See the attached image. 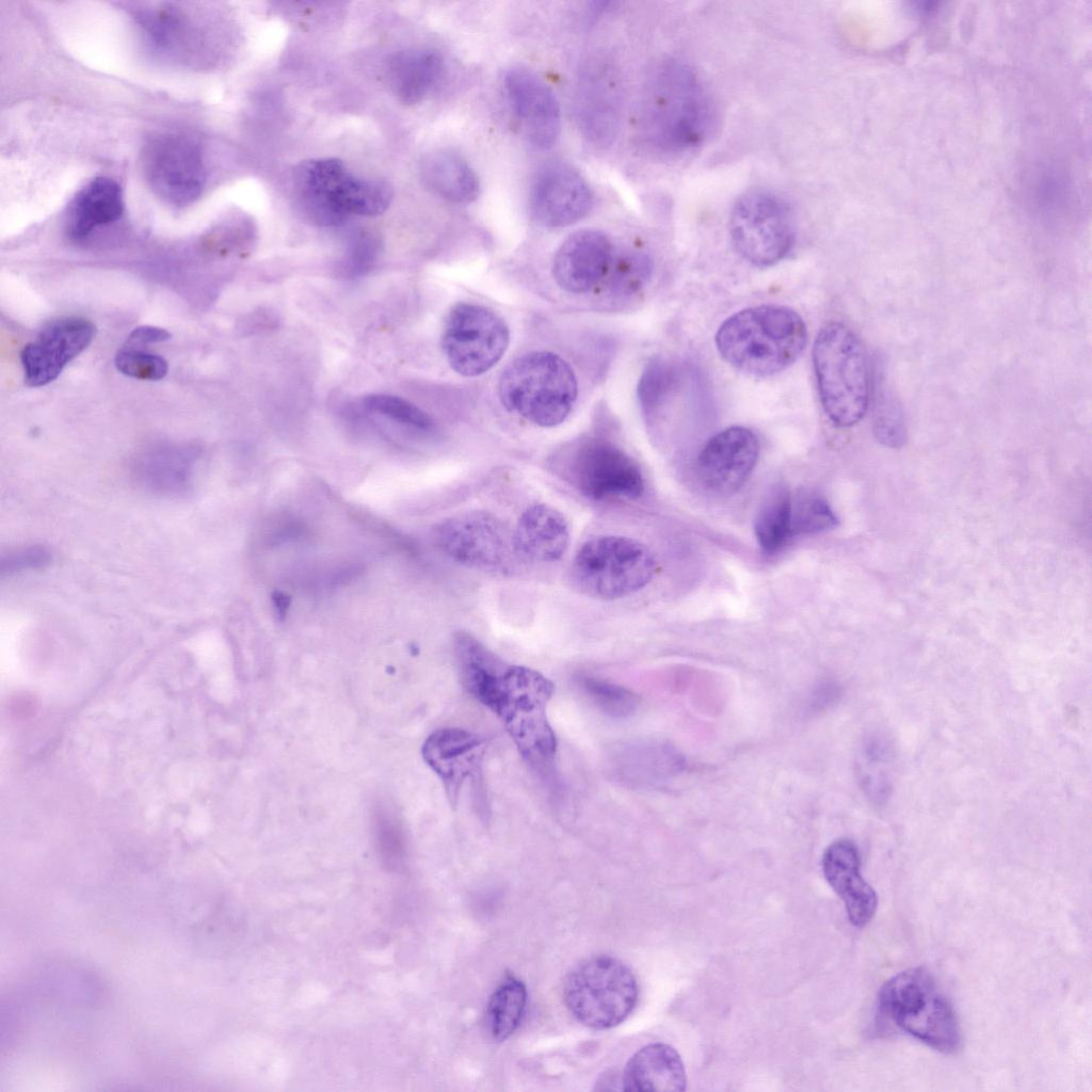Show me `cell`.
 <instances>
[{
  "label": "cell",
  "mask_w": 1092,
  "mask_h": 1092,
  "mask_svg": "<svg viewBox=\"0 0 1092 1092\" xmlns=\"http://www.w3.org/2000/svg\"><path fill=\"white\" fill-rule=\"evenodd\" d=\"M807 341L806 325L793 309L759 305L735 312L719 326L714 342L722 358L753 376H770L791 366Z\"/></svg>",
  "instance_id": "1"
},
{
  "label": "cell",
  "mask_w": 1092,
  "mask_h": 1092,
  "mask_svg": "<svg viewBox=\"0 0 1092 1092\" xmlns=\"http://www.w3.org/2000/svg\"><path fill=\"white\" fill-rule=\"evenodd\" d=\"M392 197L388 181L357 177L337 158L303 161L293 173L294 208L317 226H338L350 215H380Z\"/></svg>",
  "instance_id": "2"
},
{
  "label": "cell",
  "mask_w": 1092,
  "mask_h": 1092,
  "mask_svg": "<svg viewBox=\"0 0 1092 1092\" xmlns=\"http://www.w3.org/2000/svg\"><path fill=\"white\" fill-rule=\"evenodd\" d=\"M878 1024L894 1026L943 1054L961 1046L956 1012L936 980L924 967L888 979L878 995Z\"/></svg>",
  "instance_id": "3"
},
{
  "label": "cell",
  "mask_w": 1092,
  "mask_h": 1092,
  "mask_svg": "<svg viewBox=\"0 0 1092 1092\" xmlns=\"http://www.w3.org/2000/svg\"><path fill=\"white\" fill-rule=\"evenodd\" d=\"M813 365L822 408L837 427L860 422L869 405V367L865 347L840 322H829L813 347Z\"/></svg>",
  "instance_id": "4"
},
{
  "label": "cell",
  "mask_w": 1092,
  "mask_h": 1092,
  "mask_svg": "<svg viewBox=\"0 0 1092 1092\" xmlns=\"http://www.w3.org/2000/svg\"><path fill=\"white\" fill-rule=\"evenodd\" d=\"M653 85L648 124L656 146L671 154L700 146L709 136L716 114L696 74L685 63L670 61Z\"/></svg>",
  "instance_id": "5"
},
{
  "label": "cell",
  "mask_w": 1092,
  "mask_h": 1092,
  "mask_svg": "<svg viewBox=\"0 0 1092 1092\" xmlns=\"http://www.w3.org/2000/svg\"><path fill=\"white\" fill-rule=\"evenodd\" d=\"M553 684L542 673L523 665H509L499 679L488 709L496 713L523 758L546 774L553 767L557 739L547 706Z\"/></svg>",
  "instance_id": "6"
},
{
  "label": "cell",
  "mask_w": 1092,
  "mask_h": 1092,
  "mask_svg": "<svg viewBox=\"0 0 1092 1092\" xmlns=\"http://www.w3.org/2000/svg\"><path fill=\"white\" fill-rule=\"evenodd\" d=\"M498 392L503 406L529 422L552 428L573 410L578 385L574 370L562 357L547 351L526 353L501 373Z\"/></svg>",
  "instance_id": "7"
},
{
  "label": "cell",
  "mask_w": 1092,
  "mask_h": 1092,
  "mask_svg": "<svg viewBox=\"0 0 1092 1092\" xmlns=\"http://www.w3.org/2000/svg\"><path fill=\"white\" fill-rule=\"evenodd\" d=\"M657 562L641 541L616 534L585 541L571 565L574 585L584 595L615 600L645 588L654 578Z\"/></svg>",
  "instance_id": "8"
},
{
  "label": "cell",
  "mask_w": 1092,
  "mask_h": 1092,
  "mask_svg": "<svg viewBox=\"0 0 1092 1092\" xmlns=\"http://www.w3.org/2000/svg\"><path fill=\"white\" fill-rule=\"evenodd\" d=\"M639 995L631 969L616 958L598 954L582 960L566 975L563 999L582 1025L605 1030L623 1023Z\"/></svg>",
  "instance_id": "9"
},
{
  "label": "cell",
  "mask_w": 1092,
  "mask_h": 1092,
  "mask_svg": "<svg viewBox=\"0 0 1092 1092\" xmlns=\"http://www.w3.org/2000/svg\"><path fill=\"white\" fill-rule=\"evenodd\" d=\"M729 236L736 252L756 267H770L784 259L796 240V224L789 205L767 190H752L734 205Z\"/></svg>",
  "instance_id": "10"
},
{
  "label": "cell",
  "mask_w": 1092,
  "mask_h": 1092,
  "mask_svg": "<svg viewBox=\"0 0 1092 1092\" xmlns=\"http://www.w3.org/2000/svg\"><path fill=\"white\" fill-rule=\"evenodd\" d=\"M437 547L451 560L476 569L511 573L521 560L513 529L487 511H467L440 521L433 530Z\"/></svg>",
  "instance_id": "11"
},
{
  "label": "cell",
  "mask_w": 1092,
  "mask_h": 1092,
  "mask_svg": "<svg viewBox=\"0 0 1092 1092\" xmlns=\"http://www.w3.org/2000/svg\"><path fill=\"white\" fill-rule=\"evenodd\" d=\"M143 168L154 193L175 207L194 203L205 188L202 143L186 132H165L150 139L145 145Z\"/></svg>",
  "instance_id": "12"
},
{
  "label": "cell",
  "mask_w": 1092,
  "mask_h": 1092,
  "mask_svg": "<svg viewBox=\"0 0 1092 1092\" xmlns=\"http://www.w3.org/2000/svg\"><path fill=\"white\" fill-rule=\"evenodd\" d=\"M509 340V328L497 314L481 305L460 303L448 314L441 348L455 372L477 376L498 363Z\"/></svg>",
  "instance_id": "13"
},
{
  "label": "cell",
  "mask_w": 1092,
  "mask_h": 1092,
  "mask_svg": "<svg viewBox=\"0 0 1092 1092\" xmlns=\"http://www.w3.org/2000/svg\"><path fill=\"white\" fill-rule=\"evenodd\" d=\"M564 476L584 497L596 500L635 499L644 492L638 463L604 438L580 443L567 457Z\"/></svg>",
  "instance_id": "14"
},
{
  "label": "cell",
  "mask_w": 1092,
  "mask_h": 1092,
  "mask_svg": "<svg viewBox=\"0 0 1092 1092\" xmlns=\"http://www.w3.org/2000/svg\"><path fill=\"white\" fill-rule=\"evenodd\" d=\"M96 327L89 319L67 316L49 321L36 338L23 347L20 360L25 383L45 386L93 341Z\"/></svg>",
  "instance_id": "15"
},
{
  "label": "cell",
  "mask_w": 1092,
  "mask_h": 1092,
  "mask_svg": "<svg viewBox=\"0 0 1092 1092\" xmlns=\"http://www.w3.org/2000/svg\"><path fill=\"white\" fill-rule=\"evenodd\" d=\"M533 219L546 227H565L581 220L593 205V194L571 165L551 162L535 175L530 191Z\"/></svg>",
  "instance_id": "16"
},
{
  "label": "cell",
  "mask_w": 1092,
  "mask_h": 1092,
  "mask_svg": "<svg viewBox=\"0 0 1092 1092\" xmlns=\"http://www.w3.org/2000/svg\"><path fill=\"white\" fill-rule=\"evenodd\" d=\"M759 455L755 433L741 425L714 434L702 448L696 470L704 485L714 493L737 492L752 473Z\"/></svg>",
  "instance_id": "17"
},
{
  "label": "cell",
  "mask_w": 1092,
  "mask_h": 1092,
  "mask_svg": "<svg viewBox=\"0 0 1092 1092\" xmlns=\"http://www.w3.org/2000/svg\"><path fill=\"white\" fill-rule=\"evenodd\" d=\"M485 751L483 737L462 728H439L425 739L422 758L440 778L452 806L468 778L480 782Z\"/></svg>",
  "instance_id": "18"
},
{
  "label": "cell",
  "mask_w": 1092,
  "mask_h": 1092,
  "mask_svg": "<svg viewBox=\"0 0 1092 1092\" xmlns=\"http://www.w3.org/2000/svg\"><path fill=\"white\" fill-rule=\"evenodd\" d=\"M504 90L525 134L536 147H551L560 133L561 112L551 89L532 70L513 67L504 76Z\"/></svg>",
  "instance_id": "19"
},
{
  "label": "cell",
  "mask_w": 1092,
  "mask_h": 1092,
  "mask_svg": "<svg viewBox=\"0 0 1092 1092\" xmlns=\"http://www.w3.org/2000/svg\"><path fill=\"white\" fill-rule=\"evenodd\" d=\"M613 257L611 241L604 232L578 230L558 248L552 263L553 278L568 292H589L606 279Z\"/></svg>",
  "instance_id": "20"
},
{
  "label": "cell",
  "mask_w": 1092,
  "mask_h": 1092,
  "mask_svg": "<svg viewBox=\"0 0 1092 1092\" xmlns=\"http://www.w3.org/2000/svg\"><path fill=\"white\" fill-rule=\"evenodd\" d=\"M192 11L177 3L146 4L132 10V15L157 55L167 60L189 61L200 50V26Z\"/></svg>",
  "instance_id": "21"
},
{
  "label": "cell",
  "mask_w": 1092,
  "mask_h": 1092,
  "mask_svg": "<svg viewBox=\"0 0 1092 1092\" xmlns=\"http://www.w3.org/2000/svg\"><path fill=\"white\" fill-rule=\"evenodd\" d=\"M822 872L834 892L842 900L850 922L865 927L873 918L878 897L861 874L857 847L849 839L831 844L822 855Z\"/></svg>",
  "instance_id": "22"
},
{
  "label": "cell",
  "mask_w": 1092,
  "mask_h": 1092,
  "mask_svg": "<svg viewBox=\"0 0 1092 1092\" xmlns=\"http://www.w3.org/2000/svg\"><path fill=\"white\" fill-rule=\"evenodd\" d=\"M513 542L521 561L553 563L561 560L571 544L565 516L544 502L527 507L513 529Z\"/></svg>",
  "instance_id": "23"
},
{
  "label": "cell",
  "mask_w": 1092,
  "mask_h": 1092,
  "mask_svg": "<svg viewBox=\"0 0 1092 1092\" xmlns=\"http://www.w3.org/2000/svg\"><path fill=\"white\" fill-rule=\"evenodd\" d=\"M615 780L631 786L647 787L669 782L686 766L682 755L659 741H640L615 745L608 756Z\"/></svg>",
  "instance_id": "24"
},
{
  "label": "cell",
  "mask_w": 1092,
  "mask_h": 1092,
  "mask_svg": "<svg viewBox=\"0 0 1092 1092\" xmlns=\"http://www.w3.org/2000/svg\"><path fill=\"white\" fill-rule=\"evenodd\" d=\"M687 1075L677 1050L669 1044L653 1043L636 1051L622 1077L625 1091H685Z\"/></svg>",
  "instance_id": "25"
},
{
  "label": "cell",
  "mask_w": 1092,
  "mask_h": 1092,
  "mask_svg": "<svg viewBox=\"0 0 1092 1092\" xmlns=\"http://www.w3.org/2000/svg\"><path fill=\"white\" fill-rule=\"evenodd\" d=\"M125 204L121 186L109 177H97L86 183L71 200L66 232L73 241H83L93 231L121 220Z\"/></svg>",
  "instance_id": "26"
},
{
  "label": "cell",
  "mask_w": 1092,
  "mask_h": 1092,
  "mask_svg": "<svg viewBox=\"0 0 1092 1092\" xmlns=\"http://www.w3.org/2000/svg\"><path fill=\"white\" fill-rule=\"evenodd\" d=\"M196 455L189 449L149 451L134 466V478L146 491L162 496L186 494L193 485Z\"/></svg>",
  "instance_id": "27"
},
{
  "label": "cell",
  "mask_w": 1092,
  "mask_h": 1092,
  "mask_svg": "<svg viewBox=\"0 0 1092 1092\" xmlns=\"http://www.w3.org/2000/svg\"><path fill=\"white\" fill-rule=\"evenodd\" d=\"M453 651L463 687L488 708L499 679L509 665L465 631L454 635Z\"/></svg>",
  "instance_id": "28"
},
{
  "label": "cell",
  "mask_w": 1092,
  "mask_h": 1092,
  "mask_svg": "<svg viewBox=\"0 0 1092 1092\" xmlns=\"http://www.w3.org/2000/svg\"><path fill=\"white\" fill-rule=\"evenodd\" d=\"M443 71V58L433 49H412L395 54L387 69L391 92L405 105L421 101Z\"/></svg>",
  "instance_id": "29"
},
{
  "label": "cell",
  "mask_w": 1092,
  "mask_h": 1092,
  "mask_svg": "<svg viewBox=\"0 0 1092 1092\" xmlns=\"http://www.w3.org/2000/svg\"><path fill=\"white\" fill-rule=\"evenodd\" d=\"M420 174L424 184L436 195L452 203L467 204L480 191L475 171L460 155L449 150H435L421 161Z\"/></svg>",
  "instance_id": "30"
},
{
  "label": "cell",
  "mask_w": 1092,
  "mask_h": 1092,
  "mask_svg": "<svg viewBox=\"0 0 1092 1092\" xmlns=\"http://www.w3.org/2000/svg\"><path fill=\"white\" fill-rule=\"evenodd\" d=\"M894 759V745L886 735L872 733L863 739L856 756V774L861 788L873 803H884L892 792Z\"/></svg>",
  "instance_id": "31"
},
{
  "label": "cell",
  "mask_w": 1092,
  "mask_h": 1092,
  "mask_svg": "<svg viewBox=\"0 0 1092 1092\" xmlns=\"http://www.w3.org/2000/svg\"><path fill=\"white\" fill-rule=\"evenodd\" d=\"M527 1005L525 984L508 974L493 992L486 1007V1027L498 1042L510 1038L518 1028Z\"/></svg>",
  "instance_id": "32"
},
{
  "label": "cell",
  "mask_w": 1092,
  "mask_h": 1092,
  "mask_svg": "<svg viewBox=\"0 0 1092 1092\" xmlns=\"http://www.w3.org/2000/svg\"><path fill=\"white\" fill-rule=\"evenodd\" d=\"M791 495L782 485L765 496L754 523L757 543L766 553H774L791 539Z\"/></svg>",
  "instance_id": "33"
},
{
  "label": "cell",
  "mask_w": 1092,
  "mask_h": 1092,
  "mask_svg": "<svg viewBox=\"0 0 1092 1092\" xmlns=\"http://www.w3.org/2000/svg\"><path fill=\"white\" fill-rule=\"evenodd\" d=\"M680 380L679 368L670 360L657 358L646 366L639 383V399L647 417L655 416L668 404Z\"/></svg>",
  "instance_id": "34"
},
{
  "label": "cell",
  "mask_w": 1092,
  "mask_h": 1092,
  "mask_svg": "<svg viewBox=\"0 0 1092 1092\" xmlns=\"http://www.w3.org/2000/svg\"><path fill=\"white\" fill-rule=\"evenodd\" d=\"M576 685L598 710L612 718L630 717L640 703L631 690L597 677L581 675Z\"/></svg>",
  "instance_id": "35"
},
{
  "label": "cell",
  "mask_w": 1092,
  "mask_h": 1092,
  "mask_svg": "<svg viewBox=\"0 0 1092 1092\" xmlns=\"http://www.w3.org/2000/svg\"><path fill=\"white\" fill-rule=\"evenodd\" d=\"M791 536L822 532L837 525L829 502L820 495L803 491L791 495Z\"/></svg>",
  "instance_id": "36"
},
{
  "label": "cell",
  "mask_w": 1092,
  "mask_h": 1092,
  "mask_svg": "<svg viewBox=\"0 0 1092 1092\" xmlns=\"http://www.w3.org/2000/svg\"><path fill=\"white\" fill-rule=\"evenodd\" d=\"M653 264L643 252L631 251L619 255L613 261L607 277L612 291L621 296L639 293L648 283ZM606 277V278H607Z\"/></svg>",
  "instance_id": "37"
},
{
  "label": "cell",
  "mask_w": 1092,
  "mask_h": 1092,
  "mask_svg": "<svg viewBox=\"0 0 1092 1092\" xmlns=\"http://www.w3.org/2000/svg\"><path fill=\"white\" fill-rule=\"evenodd\" d=\"M360 405L367 412L388 417L419 430L430 431L433 429V421L427 413L400 397L372 394L365 396Z\"/></svg>",
  "instance_id": "38"
},
{
  "label": "cell",
  "mask_w": 1092,
  "mask_h": 1092,
  "mask_svg": "<svg viewBox=\"0 0 1092 1092\" xmlns=\"http://www.w3.org/2000/svg\"><path fill=\"white\" fill-rule=\"evenodd\" d=\"M873 432L877 439L892 448L905 441L903 413L897 399L887 390L878 395L873 411Z\"/></svg>",
  "instance_id": "39"
},
{
  "label": "cell",
  "mask_w": 1092,
  "mask_h": 1092,
  "mask_svg": "<svg viewBox=\"0 0 1092 1092\" xmlns=\"http://www.w3.org/2000/svg\"><path fill=\"white\" fill-rule=\"evenodd\" d=\"M114 364L123 374L142 381L162 380L168 371L163 357L130 346L117 351Z\"/></svg>",
  "instance_id": "40"
},
{
  "label": "cell",
  "mask_w": 1092,
  "mask_h": 1092,
  "mask_svg": "<svg viewBox=\"0 0 1092 1092\" xmlns=\"http://www.w3.org/2000/svg\"><path fill=\"white\" fill-rule=\"evenodd\" d=\"M52 559L51 551L42 545L23 546L3 555L0 562L2 576H13L19 573L42 568L49 564Z\"/></svg>",
  "instance_id": "41"
},
{
  "label": "cell",
  "mask_w": 1092,
  "mask_h": 1092,
  "mask_svg": "<svg viewBox=\"0 0 1092 1092\" xmlns=\"http://www.w3.org/2000/svg\"><path fill=\"white\" fill-rule=\"evenodd\" d=\"M378 252L379 242L371 234H358L351 242L343 270L351 275L364 273L372 266Z\"/></svg>",
  "instance_id": "42"
},
{
  "label": "cell",
  "mask_w": 1092,
  "mask_h": 1092,
  "mask_svg": "<svg viewBox=\"0 0 1092 1092\" xmlns=\"http://www.w3.org/2000/svg\"><path fill=\"white\" fill-rule=\"evenodd\" d=\"M171 336L172 335L170 334V332H167L166 330H164L162 327L151 326V325H142V326H138V327L133 328V331L129 334V336H128V344L129 346H135V344H141V343L142 344H147V343L164 342V341L168 340L171 338Z\"/></svg>",
  "instance_id": "43"
},
{
  "label": "cell",
  "mask_w": 1092,
  "mask_h": 1092,
  "mask_svg": "<svg viewBox=\"0 0 1092 1092\" xmlns=\"http://www.w3.org/2000/svg\"><path fill=\"white\" fill-rule=\"evenodd\" d=\"M840 695L839 687L834 682H821L812 694L809 706L813 710L830 707Z\"/></svg>",
  "instance_id": "44"
},
{
  "label": "cell",
  "mask_w": 1092,
  "mask_h": 1092,
  "mask_svg": "<svg viewBox=\"0 0 1092 1092\" xmlns=\"http://www.w3.org/2000/svg\"><path fill=\"white\" fill-rule=\"evenodd\" d=\"M290 597L282 592H275L272 595V603L275 609V613L278 617L283 619L290 606Z\"/></svg>",
  "instance_id": "45"
}]
</instances>
